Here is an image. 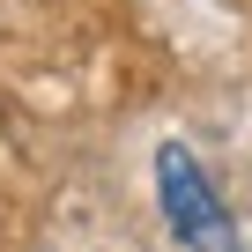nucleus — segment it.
<instances>
[{"instance_id":"1","label":"nucleus","mask_w":252,"mask_h":252,"mask_svg":"<svg viewBox=\"0 0 252 252\" xmlns=\"http://www.w3.org/2000/svg\"><path fill=\"white\" fill-rule=\"evenodd\" d=\"M156 208H163V222L186 252H237V222H230L215 178L200 171V156L186 141L156 149Z\"/></svg>"}]
</instances>
